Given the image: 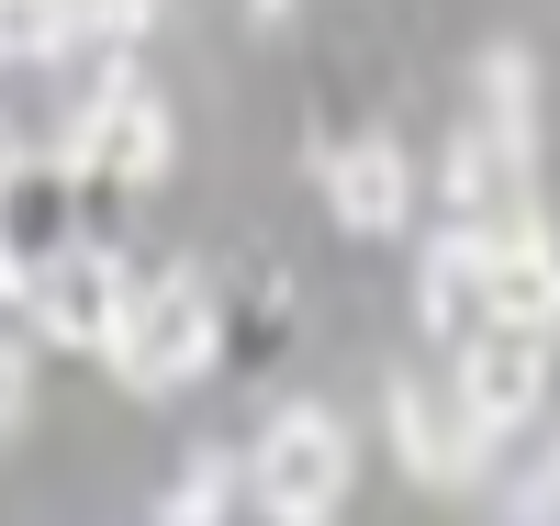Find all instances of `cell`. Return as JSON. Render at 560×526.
<instances>
[{
  "mask_svg": "<svg viewBox=\"0 0 560 526\" xmlns=\"http://www.w3.org/2000/svg\"><path fill=\"white\" fill-rule=\"evenodd\" d=\"M448 202L471 235L538 224V90L516 45H493L471 79V113H459V147H448Z\"/></svg>",
  "mask_w": 560,
  "mask_h": 526,
  "instance_id": "obj_1",
  "label": "cell"
},
{
  "mask_svg": "<svg viewBox=\"0 0 560 526\" xmlns=\"http://www.w3.org/2000/svg\"><path fill=\"white\" fill-rule=\"evenodd\" d=\"M359 482V448H348V425L325 414V404H280L258 425V448H247V504L269 526H337Z\"/></svg>",
  "mask_w": 560,
  "mask_h": 526,
  "instance_id": "obj_2",
  "label": "cell"
},
{
  "mask_svg": "<svg viewBox=\"0 0 560 526\" xmlns=\"http://www.w3.org/2000/svg\"><path fill=\"white\" fill-rule=\"evenodd\" d=\"M213 348H224L213 292H202L191 269H158V280H135V303H124V325H113L102 370L124 381V393H179V381L213 370Z\"/></svg>",
  "mask_w": 560,
  "mask_h": 526,
  "instance_id": "obj_3",
  "label": "cell"
},
{
  "mask_svg": "<svg viewBox=\"0 0 560 526\" xmlns=\"http://www.w3.org/2000/svg\"><path fill=\"white\" fill-rule=\"evenodd\" d=\"M549 370H560V325H471V337L448 348V393H459V414L504 448V437L549 404Z\"/></svg>",
  "mask_w": 560,
  "mask_h": 526,
  "instance_id": "obj_4",
  "label": "cell"
},
{
  "mask_svg": "<svg viewBox=\"0 0 560 526\" xmlns=\"http://www.w3.org/2000/svg\"><path fill=\"white\" fill-rule=\"evenodd\" d=\"M12 303H23V325H34L45 348L102 359L113 325H124V303H135V269H124L113 247H57V258H34V269L12 280Z\"/></svg>",
  "mask_w": 560,
  "mask_h": 526,
  "instance_id": "obj_5",
  "label": "cell"
},
{
  "mask_svg": "<svg viewBox=\"0 0 560 526\" xmlns=\"http://www.w3.org/2000/svg\"><path fill=\"white\" fill-rule=\"evenodd\" d=\"M68 168H102V179H158L168 168V102L135 68H113L90 102L68 113Z\"/></svg>",
  "mask_w": 560,
  "mask_h": 526,
  "instance_id": "obj_6",
  "label": "cell"
},
{
  "mask_svg": "<svg viewBox=\"0 0 560 526\" xmlns=\"http://www.w3.org/2000/svg\"><path fill=\"white\" fill-rule=\"evenodd\" d=\"M393 459L415 470V482H438V493H459L471 470L493 459V437L471 414H459V393L448 381H393Z\"/></svg>",
  "mask_w": 560,
  "mask_h": 526,
  "instance_id": "obj_7",
  "label": "cell"
},
{
  "mask_svg": "<svg viewBox=\"0 0 560 526\" xmlns=\"http://www.w3.org/2000/svg\"><path fill=\"white\" fill-rule=\"evenodd\" d=\"M147 0H0V68L79 57V45H135Z\"/></svg>",
  "mask_w": 560,
  "mask_h": 526,
  "instance_id": "obj_8",
  "label": "cell"
},
{
  "mask_svg": "<svg viewBox=\"0 0 560 526\" xmlns=\"http://www.w3.org/2000/svg\"><path fill=\"white\" fill-rule=\"evenodd\" d=\"M325 202H337L348 235H404V213H415L404 147L393 135H337V147H325Z\"/></svg>",
  "mask_w": 560,
  "mask_h": 526,
  "instance_id": "obj_9",
  "label": "cell"
},
{
  "mask_svg": "<svg viewBox=\"0 0 560 526\" xmlns=\"http://www.w3.org/2000/svg\"><path fill=\"white\" fill-rule=\"evenodd\" d=\"M482 303H493V325H560V247L538 224L482 235Z\"/></svg>",
  "mask_w": 560,
  "mask_h": 526,
  "instance_id": "obj_10",
  "label": "cell"
},
{
  "mask_svg": "<svg viewBox=\"0 0 560 526\" xmlns=\"http://www.w3.org/2000/svg\"><path fill=\"white\" fill-rule=\"evenodd\" d=\"M415 303H427V325L459 348L471 325H493V303H482V235L471 224H448L438 247H427V269H415Z\"/></svg>",
  "mask_w": 560,
  "mask_h": 526,
  "instance_id": "obj_11",
  "label": "cell"
},
{
  "mask_svg": "<svg viewBox=\"0 0 560 526\" xmlns=\"http://www.w3.org/2000/svg\"><path fill=\"white\" fill-rule=\"evenodd\" d=\"M236 482H247V470H224V459H191V470H179V493H168V515H158V526H224V504H236Z\"/></svg>",
  "mask_w": 560,
  "mask_h": 526,
  "instance_id": "obj_12",
  "label": "cell"
},
{
  "mask_svg": "<svg viewBox=\"0 0 560 526\" xmlns=\"http://www.w3.org/2000/svg\"><path fill=\"white\" fill-rule=\"evenodd\" d=\"M23 414H34V359H23V337H12V325H0V437H12Z\"/></svg>",
  "mask_w": 560,
  "mask_h": 526,
  "instance_id": "obj_13",
  "label": "cell"
},
{
  "mask_svg": "<svg viewBox=\"0 0 560 526\" xmlns=\"http://www.w3.org/2000/svg\"><path fill=\"white\" fill-rule=\"evenodd\" d=\"M12 179H23V135L0 124V190H12Z\"/></svg>",
  "mask_w": 560,
  "mask_h": 526,
  "instance_id": "obj_14",
  "label": "cell"
},
{
  "mask_svg": "<svg viewBox=\"0 0 560 526\" xmlns=\"http://www.w3.org/2000/svg\"><path fill=\"white\" fill-rule=\"evenodd\" d=\"M549 504H560V459H549Z\"/></svg>",
  "mask_w": 560,
  "mask_h": 526,
  "instance_id": "obj_15",
  "label": "cell"
}]
</instances>
